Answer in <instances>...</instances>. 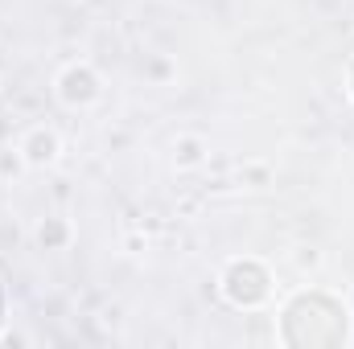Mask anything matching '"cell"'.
Here are the masks:
<instances>
[{
  "label": "cell",
  "instance_id": "cell-1",
  "mask_svg": "<svg viewBox=\"0 0 354 349\" xmlns=\"http://www.w3.org/2000/svg\"><path fill=\"white\" fill-rule=\"evenodd\" d=\"M223 296L235 308H260L272 296V275L260 259H231L223 271Z\"/></svg>",
  "mask_w": 354,
  "mask_h": 349
},
{
  "label": "cell",
  "instance_id": "cell-2",
  "mask_svg": "<svg viewBox=\"0 0 354 349\" xmlns=\"http://www.w3.org/2000/svg\"><path fill=\"white\" fill-rule=\"evenodd\" d=\"M103 94V87H99V74L91 70L87 62H75V66H66L62 74H58V99L66 103V107H91L95 99Z\"/></svg>",
  "mask_w": 354,
  "mask_h": 349
},
{
  "label": "cell",
  "instance_id": "cell-3",
  "mask_svg": "<svg viewBox=\"0 0 354 349\" xmlns=\"http://www.w3.org/2000/svg\"><path fill=\"white\" fill-rule=\"evenodd\" d=\"M58 152H62V140H58L54 128H33V132L21 140V157H25V165H33V169L54 165Z\"/></svg>",
  "mask_w": 354,
  "mask_h": 349
},
{
  "label": "cell",
  "instance_id": "cell-4",
  "mask_svg": "<svg viewBox=\"0 0 354 349\" xmlns=\"http://www.w3.org/2000/svg\"><path fill=\"white\" fill-rule=\"evenodd\" d=\"M37 243H41L46 251H58V247L71 243V226H66L62 218H46V222L37 226Z\"/></svg>",
  "mask_w": 354,
  "mask_h": 349
},
{
  "label": "cell",
  "instance_id": "cell-5",
  "mask_svg": "<svg viewBox=\"0 0 354 349\" xmlns=\"http://www.w3.org/2000/svg\"><path fill=\"white\" fill-rule=\"evenodd\" d=\"M174 161H177V169H194V165H202V161H206V144H202L198 136H181L177 148H174Z\"/></svg>",
  "mask_w": 354,
  "mask_h": 349
},
{
  "label": "cell",
  "instance_id": "cell-6",
  "mask_svg": "<svg viewBox=\"0 0 354 349\" xmlns=\"http://www.w3.org/2000/svg\"><path fill=\"white\" fill-rule=\"evenodd\" d=\"M21 165H25L21 148H17V152H0V177H17L21 173Z\"/></svg>",
  "mask_w": 354,
  "mask_h": 349
},
{
  "label": "cell",
  "instance_id": "cell-7",
  "mask_svg": "<svg viewBox=\"0 0 354 349\" xmlns=\"http://www.w3.org/2000/svg\"><path fill=\"white\" fill-rule=\"evenodd\" d=\"M351 90H354V66H351Z\"/></svg>",
  "mask_w": 354,
  "mask_h": 349
}]
</instances>
